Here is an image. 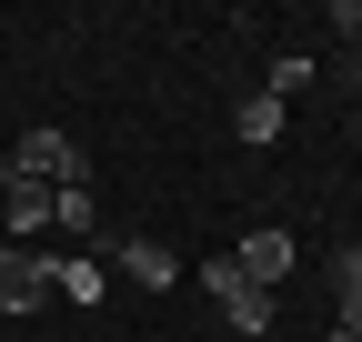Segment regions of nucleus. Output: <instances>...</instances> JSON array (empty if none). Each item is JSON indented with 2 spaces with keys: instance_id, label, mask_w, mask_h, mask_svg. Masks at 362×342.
Masks as SVG:
<instances>
[{
  "instance_id": "4468645a",
  "label": "nucleus",
  "mask_w": 362,
  "mask_h": 342,
  "mask_svg": "<svg viewBox=\"0 0 362 342\" xmlns=\"http://www.w3.org/2000/svg\"><path fill=\"white\" fill-rule=\"evenodd\" d=\"M352 111H362V91H352Z\"/></svg>"
},
{
  "instance_id": "f8f14e48",
  "label": "nucleus",
  "mask_w": 362,
  "mask_h": 342,
  "mask_svg": "<svg viewBox=\"0 0 362 342\" xmlns=\"http://www.w3.org/2000/svg\"><path fill=\"white\" fill-rule=\"evenodd\" d=\"M332 30H342V40H362V0H332Z\"/></svg>"
},
{
  "instance_id": "39448f33",
  "label": "nucleus",
  "mask_w": 362,
  "mask_h": 342,
  "mask_svg": "<svg viewBox=\"0 0 362 342\" xmlns=\"http://www.w3.org/2000/svg\"><path fill=\"white\" fill-rule=\"evenodd\" d=\"M111 272H131L141 292H171V282H181V252L151 242V232H131V242H111Z\"/></svg>"
},
{
  "instance_id": "423d86ee",
  "label": "nucleus",
  "mask_w": 362,
  "mask_h": 342,
  "mask_svg": "<svg viewBox=\"0 0 362 342\" xmlns=\"http://www.w3.org/2000/svg\"><path fill=\"white\" fill-rule=\"evenodd\" d=\"M232 262H242V282H262V292H282V272L302 262V252H292V232H242V252H232Z\"/></svg>"
},
{
  "instance_id": "ddd939ff",
  "label": "nucleus",
  "mask_w": 362,
  "mask_h": 342,
  "mask_svg": "<svg viewBox=\"0 0 362 342\" xmlns=\"http://www.w3.org/2000/svg\"><path fill=\"white\" fill-rule=\"evenodd\" d=\"M322 342H362V332H342V322H332V332H322Z\"/></svg>"
},
{
  "instance_id": "9d476101",
  "label": "nucleus",
  "mask_w": 362,
  "mask_h": 342,
  "mask_svg": "<svg viewBox=\"0 0 362 342\" xmlns=\"http://www.w3.org/2000/svg\"><path fill=\"white\" fill-rule=\"evenodd\" d=\"M332 302H342V332H362V252H332Z\"/></svg>"
},
{
  "instance_id": "f03ea898",
  "label": "nucleus",
  "mask_w": 362,
  "mask_h": 342,
  "mask_svg": "<svg viewBox=\"0 0 362 342\" xmlns=\"http://www.w3.org/2000/svg\"><path fill=\"white\" fill-rule=\"evenodd\" d=\"M11 171H30V182H51V191L90 182V161H81V141H71V131H21V141H11Z\"/></svg>"
},
{
  "instance_id": "6e6552de",
  "label": "nucleus",
  "mask_w": 362,
  "mask_h": 342,
  "mask_svg": "<svg viewBox=\"0 0 362 342\" xmlns=\"http://www.w3.org/2000/svg\"><path fill=\"white\" fill-rule=\"evenodd\" d=\"M51 222H61L71 242H101V191H90V182H71V191H51Z\"/></svg>"
},
{
  "instance_id": "9b49d317",
  "label": "nucleus",
  "mask_w": 362,
  "mask_h": 342,
  "mask_svg": "<svg viewBox=\"0 0 362 342\" xmlns=\"http://www.w3.org/2000/svg\"><path fill=\"white\" fill-rule=\"evenodd\" d=\"M262 91H272V101H292V91H312V61H302V51H282V61H272V81H262Z\"/></svg>"
},
{
  "instance_id": "0eeeda50",
  "label": "nucleus",
  "mask_w": 362,
  "mask_h": 342,
  "mask_svg": "<svg viewBox=\"0 0 362 342\" xmlns=\"http://www.w3.org/2000/svg\"><path fill=\"white\" fill-rule=\"evenodd\" d=\"M101 282H111V262H101V252H61V262H51V292H61V302H101Z\"/></svg>"
},
{
  "instance_id": "1a4fd4ad",
  "label": "nucleus",
  "mask_w": 362,
  "mask_h": 342,
  "mask_svg": "<svg viewBox=\"0 0 362 342\" xmlns=\"http://www.w3.org/2000/svg\"><path fill=\"white\" fill-rule=\"evenodd\" d=\"M282 111H292V101H272V91H252V101H232V131H242V141L262 151V141H282Z\"/></svg>"
},
{
  "instance_id": "20e7f679",
  "label": "nucleus",
  "mask_w": 362,
  "mask_h": 342,
  "mask_svg": "<svg viewBox=\"0 0 362 342\" xmlns=\"http://www.w3.org/2000/svg\"><path fill=\"white\" fill-rule=\"evenodd\" d=\"M0 232H11V242L51 232V182H30V171H11V151H0Z\"/></svg>"
},
{
  "instance_id": "7ed1b4c3",
  "label": "nucleus",
  "mask_w": 362,
  "mask_h": 342,
  "mask_svg": "<svg viewBox=\"0 0 362 342\" xmlns=\"http://www.w3.org/2000/svg\"><path fill=\"white\" fill-rule=\"evenodd\" d=\"M51 302V252H30V242H0V312H40Z\"/></svg>"
},
{
  "instance_id": "f257e3e1",
  "label": "nucleus",
  "mask_w": 362,
  "mask_h": 342,
  "mask_svg": "<svg viewBox=\"0 0 362 342\" xmlns=\"http://www.w3.org/2000/svg\"><path fill=\"white\" fill-rule=\"evenodd\" d=\"M202 292L221 302V322H232L242 342H252V332H272V292H262V282H242L232 252H221V262H202Z\"/></svg>"
}]
</instances>
